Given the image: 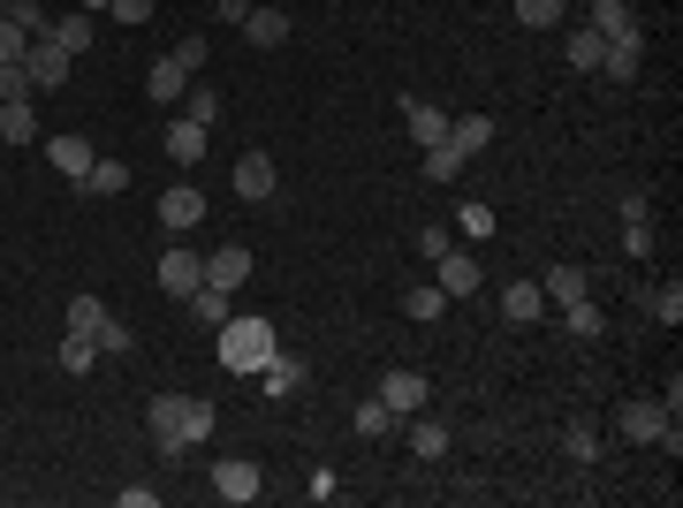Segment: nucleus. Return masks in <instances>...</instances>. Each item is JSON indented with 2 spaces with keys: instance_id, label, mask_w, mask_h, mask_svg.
Listing matches in <instances>:
<instances>
[{
  "instance_id": "nucleus-38",
  "label": "nucleus",
  "mask_w": 683,
  "mask_h": 508,
  "mask_svg": "<svg viewBox=\"0 0 683 508\" xmlns=\"http://www.w3.org/2000/svg\"><path fill=\"white\" fill-rule=\"evenodd\" d=\"M646 312H654L661 327H676V319H683V281H661V289H646Z\"/></svg>"
},
{
  "instance_id": "nucleus-4",
  "label": "nucleus",
  "mask_w": 683,
  "mask_h": 508,
  "mask_svg": "<svg viewBox=\"0 0 683 508\" xmlns=\"http://www.w3.org/2000/svg\"><path fill=\"white\" fill-rule=\"evenodd\" d=\"M197 220H205V190H197V182H168V190H160V228H168V235H190Z\"/></svg>"
},
{
  "instance_id": "nucleus-6",
  "label": "nucleus",
  "mask_w": 683,
  "mask_h": 508,
  "mask_svg": "<svg viewBox=\"0 0 683 508\" xmlns=\"http://www.w3.org/2000/svg\"><path fill=\"white\" fill-rule=\"evenodd\" d=\"M669 425H676V418L661 410V395H646V402H623V410H615V433H623V440H661Z\"/></svg>"
},
{
  "instance_id": "nucleus-20",
  "label": "nucleus",
  "mask_w": 683,
  "mask_h": 508,
  "mask_svg": "<svg viewBox=\"0 0 683 508\" xmlns=\"http://www.w3.org/2000/svg\"><path fill=\"white\" fill-rule=\"evenodd\" d=\"M403 425H410V456H418V463H441V456L456 448V433H448V425H433L426 410H418V418H403Z\"/></svg>"
},
{
  "instance_id": "nucleus-41",
  "label": "nucleus",
  "mask_w": 683,
  "mask_h": 508,
  "mask_svg": "<svg viewBox=\"0 0 683 508\" xmlns=\"http://www.w3.org/2000/svg\"><path fill=\"white\" fill-rule=\"evenodd\" d=\"M99 356H130V349H137V335H130V319H115V312H107V327H99Z\"/></svg>"
},
{
  "instance_id": "nucleus-24",
  "label": "nucleus",
  "mask_w": 683,
  "mask_h": 508,
  "mask_svg": "<svg viewBox=\"0 0 683 508\" xmlns=\"http://www.w3.org/2000/svg\"><path fill=\"white\" fill-rule=\"evenodd\" d=\"M99 327H107V297H69L61 335H99Z\"/></svg>"
},
{
  "instance_id": "nucleus-8",
  "label": "nucleus",
  "mask_w": 683,
  "mask_h": 508,
  "mask_svg": "<svg viewBox=\"0 0 683 508\" xmlns=\"http://www.w3.org/2000/svg\"><path fill=\"white\" fill-rule=\"evenodd\" d=\"M23 69H31V92H61V84H69V53H61L53 38H31Z\"/></svg>"
},
{
  "instance_id": "nucleus-35",
  "label": "nucleus",
  "mask_w": 683,
  "mask_h": 508,
  "mask_svg": "<svg viewBox=\"0 0 683 508\" xmlns=\"http://www.w3.org/2000/svg\"><path fill=\"white\" fill-rule=\"evenodd\" d=\"M592 31H600V38H623V31H638L631 0H592Z\"/></svg>"
},
{
  "instance_id": "nucleus-29",
  "label": "nucleus",
  "mask_w": 683,
  "mask_h": 508,
  "mask_svg": "<svg viewBox=\"0 0 683 508\" xmlns=\"http://www.w3.org/2000/svg\"><path fill=\"white\" fill-rule=\"evenodd\" d=\"M562 456H570V463H592V456H600V425H592V418H570V425H562Z\"/></svg>"
},
{
  "instance_id": "nucleus-30",
  "label": "nucleus",
  "mask_w": 683,
  "mask_h": 508,
  "mask_svg": "<svg viewBox=\"0 0 683 508\" xmlns=\"http://www.w3.org/2000/svg\"><path fill=\"white\" fill-rule=\"evenodd\" d=\"M562 327H570V335H577V341H600V335H608V312L577 297V304H562Z\"/></svg>"
},
{
  "instance_id": "nucleus-48",
  "label": "nucleus",
  "mask_w": 683,
  "mask_h": 508,
  "mask_svg": "<svg viewBox=\"0 0 683 508\" xmlns=\"http://www.w3.org/2000/svg\"><path fill=\"white\" fill-rule=\"evenodd\" d=\"M76 8H84V15H107V0H76Z\"/></svg>"
},
{
  "instance_id": "nucleus-42",
  "label": "nucleus",
  "mask_w": 683,
  "mask_h": 508,
  "mask_svg": "<svg viewBox=\"0 0 683 508\" xmlns=\"http://www.w3.org/2000/svg\"><path fill=\"white\" fill-rule=\"evenodd\" d=\"M182 114L213 130V122H220V92H213V84H190V107H182Z\"/></svg>"
},
{
  "instance_id": "nucleus-23",
  "label": "nucleus",
  "mask_w": 683,
  "mask_h": 508,
  "mask_svg": "<svg viewBox=\"0 0 683 508\" xmlns=\"http://www.w3.org/2000/svg\"><path fill=\"white\" fill-rule=\"evenodd\" d=\"M562 53H570V69H585V76H600V61H608V38H600V31L585 23V31H570V46H562Z\"/></svg>"
},
{
  "instance_id": "nucleus-9",
  "label": "nucleus",
  "mask_w": 683,
  "mask_h": 508,
  "mask_svg": "<svg viewBox=\"0 0 683 508\" xmlns=\"http://www.w3.org/2000/svg\"><path fill=\"white\" fill-rule=\"evenodd\" d=\"M623 251H631V258L654 251V197H646V190H623Z\"/></svg>"
},
{
  "instance_id": "nucleus-31",
  "label": "nucleus",
  "mask_w": 683,
  "mask_h": 508,
  "mask_svg": "<svg viewBox=\"0 0 683 508\" xmlns=\"http://www.w3.org/2000/svg\"><path fill=\"white\" fill-rule=\"evenodd\" d=\"M456 228H464L471 243H494V205H487V197H464V205H456Z\"/></svg>"
},
{
  "instance_id": "nucleus-21",
  "label": "nucleus",
  "mask_w": 683,
  "mask_h": 508,
  "mask_svg": "<svg viewBox=\"0 0 683 508\" xmlns=\"http://www.w3.org/2000/svg\"><path fill=\"white\" fill-rule=\"evenodd\" d=\"M539 312H547V297H539V281H510V289H502V319H510V327H531Z\"/></svg>"
},
{
  "instance_id": "nucleus-45",
  "label": "nucleus",
  "mask_w": 683,
  "mask_h": 508,
  "mask_svg": "<svg viewBox=\"0 0 683 508\" xmlns=\"http://www.w3.org/2000/svg\"><path fill=\"white\" fill-rule=\"evenodd\" d=\"M0 99H31V69H23V61L0 69Z\"/></svg>"
},
{
  "instance_id": "nucleus-7",
  "label": "nucleus",
  "mask_w": 683,
  "mask_h": 508,
  "mask_svg": "<svg viewBox=\"0 0 683 508\" xmlns=\"http://www.w3.org/2000/svg\"><path fill=\"white\" fill-rule=\"evenodd\" d=\"M46 160H53V174H61V182H84L99 153H92V137H76V130H61V137H46Z\"/></svg>"
},
{
  "instance_id": "nucleus-34",
  "label": "nucleus",
  "mask_w": 683,
  "mask_h": 508,
  "mask_svg": "<svg viewBox=\"0 0 683 508\" xmlns=\"http://www.w3.org/2000/svg\"><path fill=\"white\" fill-rule=\"evenodd\" d=\"M259 379H266V395H297V387H304V364H297V356H281V349H274V356H266V372H259Z\"/></svg>"
},
{
  "instance_id": "nucleus-43",
  "label": "nucleus",
  "mask_w": 683,
  "mask_h": 508,
  "mask_svg": "<svg viewBox=\"0 0 683 508\" xmlns=\"http://www.w3.org/2000/svg\"><path fill=\"white\" fill-rule=\"evenodd\" d=\"M0 15H8V23H23L31 38L46 31V8H38V0H0Z\"/></svg>"
},
{
  "instance_id": "nucleus-39",
  "label": "nucleus",
  "mask_w": 683,
  "mask_h": 508,
  "mask_svg": "<svg viewBox=\"0 0 683 508\" xmlns=\"http://www.w3.org/2000/svg\"><path fill=\"white\" fill-rule=\"evenodd\" d=\"M562 8H570V0H516V23H524V31H554Z\"/></svg>"
},
{
  "instance_id": "nucleus-5",
  "label": "nucleus",
  "mask_w": 683,
  "mask_h": 508,
  "mask_svg": "<svg viewBox=\"0 0 683 508\" xmlns=\"http://www.w3.org/2000/svg\"><path fill=\"white\" fill-rule=\"evenodd\" d=\"M213 494H220V501H259V494H266V479H259V463H251V456H228V463H213Z\"/></svg>"
},
{
  "instance_id": "nucleus-26",
  "label": "nucleus",
  "mask_w": 683,
  "mask_h": 508,
  "mask_svg": "<svg viewBox=\"0 0 683 508\" xmlns=\"http://www.w3.org/2000/svg\"><path fill=\"white\" fill-rule=\"evenodd\" d=\"M76 190H84V197H122V190H130V168H122V160H92V174H84Z\"/></svg>"
},
{
  "instance_id": "nucleus-18",
  "label": "nucleus",
  "mask_w": 683,
  "mask_h": 508,
  "mask_svg": "<svg viewBox=\"0 0 683 508\" xmlns=\"http://www.w3.org/2000/svg\"><path fill=\"white\" fill-rule=\"evenodd\" d=\"M236 31H243V38H251L259 53H274V46H289V15H281V8H251V15H243Z\"/></svg>"
},
{
  "instance_id": "nucleus-40",
  "label": "nucleus",
  "mask_w": 683,
  "mask_h": 508,
  "mask_svg": "<svg viewBox=\"0 0 683 508\" xmlns=\"http://www.w3.org/2000/svg\"><path fill=\"white\" fill-rule=\"evenodd\" d=\"M464 168H471V160H464L456 145H426V174H433V182H456Z\"/></svg>"
},
{
  "instance_id": "nucleus-11",
  "label": "nucleus",
  "mask_w": 683,
  "mask_h": 508,
  "mask_svg": "<svg viewBox=\"0 0 683 508\" xmlns=\"http://www.w3.org/2000/svg\"><path fill=\"white\" fill-rule=\"evenodd\" d=\"M190 76H197V69H190L182 53H160V61L145 69V99H160V107H175V99L190 92Z\"/></svg>"
},
{
  "instance_id": "nucleus-37",
  "label": "nucleus",
  "mask_w": 683,
  "mask_h": 508,
  "mask_svg": "<svg viewBox=\"0 0 683 508\" xmlns=\"http://www.w3.org/2000/svg\"><path fill=\"white\" fill-rule=\"evenodd\" d=\"M395 425H403V418H395V410H387L380 395H372V402H357V433H364V440H387Z\"/></svg>"
},
{
  "instance_id": "nucleus-33",
  "label": "nucleus",
  "mask_w": 683,
  "mask_h": 508,
  "mask_svg": "<svg viewBox=\"0 0 683 508\" xmlns=\"http://www.w3.org/2000/svg\"><path fill=\"white\" fill-rule=\"evenodd\" d=\"M403 312H410V319H418V327H433V319H441V312H448V297H441V289H433V281H418V289H403Z\"/></svg>"
},
{
  "instance_id": "nucleus-16",
  "label": "nucleus",
  "mask_w": 683,
  "mask_h": 508,
  "mask_svg": "<svg viewBox=\"0 0 683 508\" xmlns=\"http://www.w3.org/2000/svg\"><path fill=\"white\" fill-rule=\"evenodd\" d=\"M638 61H646V31H623V38H608L600 76H608V84H631V76H638Z\"/></svg>"
},
{
  "instance_id": "nucleus-12",
  "label": "nucleus",
  "mask_w": 683,
  "mask_h": 508,
  "mask_svg": "<svg viewBox=\"0 0 683 508\" xmlns=\"http://www.w3.org/2000/svg\"><path fill=\"white\" fill-rule=\"evenodd\" d=\"M145 425H153V448H160V456H190V448H182V395H153Z\"/></svg>"
},
{
  "instance_id": "nucleus-19",
  "label": "nucleus",
  "mask_w": 683,
  "mask_h": 508,
  "mask_svg": "<svg viewBox=\"0 0 683 508\" xmlns=\"http://www.w3.org/2000/svg\"><path fill=\"white\" fill-rule=\"evenodd\" d=\"M403 122H410V137H418V153H426V145H448V122H456V114H441V107H426V99H403Z\"/></svg>"
},
{
  "instance_id": "nucleus-27",
  "label": "nucleus",
  "mask_w": 683,
  "mask_h": 508,
  "mask_svg": "<svg viewBox=\"0 0 683 508\" xmlns=\"http://www.w3.org/2000/svg\"><path fill=\"white\" fill-rule=\"evenodd\" d=\"M585 289H592L585 266H547V289H539V297H547V304H577Z\"/></svg>"
},
{
  "instance_id": "nucleus-3",
  "label": "nucleus",
  "mask_w": 683,
  "mask_h": 508,
  "mask_svg": "<svg viewBox=\"0 0 683 508\" xmlns=\"http://www.w3.org/2000/svg\"><path fill=\"white\" fill-rule=\"evenodd\" d=\"M433 274H441L433 289H441L448 304H456V297H479V281H487V274H479V258H471V251H456V243H448V251L433 258Z\"/></svg>"
},
{
  "instance_id": "nucleus-13",
  "label": "nucleus",
  "mask_w": 683,
  "mask_h": 508,
  "mask_svg": "<svg viewBox=\"0 0 683 508\" xmlns=\"http://www.w3.org/2000/svg\"><path fill=\"white\" fill-rule=\"evenodd\" d=\"M274 190H281V174H274L266 153H243V160H236V197H243V205H266Z\"/></svg>"
},
{
  "instance_id": "nucleus-22",
  "label": "nucleus",
  "mask_w": 683,
  "mask_h": 508,
  "mask_svg": "<svg viewBox=\"0 0 683 508\" xmlns=\"http://www.w3.org/2000/svg\"><path fill=\"white\" fill-rule=\"evenodd\" d=\"M448 145H456L464 160H479V153L494 145V122H487V114H456V122H448Z\"/></svg>"
},
{
  "instance_id": "nucleus-25",
  "label": "nucleus",
  "mask_w": 683,
  "mask_h": 508,
  "mask_svg": "<svg viewBox=\"0 0 683 508\" xmlns=\"http://www.w3.org/2000/svg\"><path fill=\"white\" fill-rule=\"evenodd\" d=\"M0 137H8V145H31V137H38V107H31V99H0Z\"/></svg>"
},
{
  "instance_id": "nucleus-2",
  "label": "nucleus",
  "mask_w": 683,
  "mask_h": 508,
  "mask_svg": "<svg viewBox=\"0 0 683 508\" xmlns=\"http://www.w3.org/2000/svg\"><path fill=\"white\" fill-rule=\"evenodd\" d=\"M160 289H168L175 304H182L190 289H205V251H190V243H168V251H160Z\"/></svg>"
},
{
  "instance_id": "nucleus-1",
  "label": "nucleus",
  "mask_w": 683,
  "mask_h": 508,
  "mask_svg": "<svg viewBox=\"0 0 683 508\" xmlns=\"http://www.w3.org/2000/svg\"><path fill=\"white\" fill-rule=\"evenodd\" d=\"M213 335H220V372H236V379H259V372H266V356L281 349V341H274V327H266V319H251V312H243V319L228 312Z\"/></svg>"
},
{
  "instance_id": "nucleus-47",
  "label": "nucleus",
  "mask_w": 683,
  "mask_h": 508,
  "mask_svg": "<svg viewBox=\"0 0 683 508\" xmlns=\"http://www.w3.org/2000/svg\"><path fill=\"white\" fill-rule=\"evenodd\" d=\"M213 15H220V23H243V15H251V0H213Z\"/></svg>"
},
{
  "instance_id": "nucleus-36",
  "label": "nucleus",
  "mask_w": 683,
  "mask_h": 508,
  "mask_svg": "<svg viewBox=\"0 0 683 508\" xmlns=\"http://www.w3.org/2000/svg\"><path fill=\"white\" fill-rule=\"evenodd\" d=\"M61 372H76V379L99 372V341L92 335H61Z\"/></svg>"
},
{
  "instance_id": "nucleus-15",
  "label": "nucleus",
  "mask_w": 683,
  "mask_h": 508,
  "mask_svg": "<svg viewBox=\"0 0 683 508\" xmlns=\"http://www.w3.org/2000/svg\"><path fill=\"white\" fill-rule=\"evenodd\" d=\"M92 23H99V15H84V8H61V15H46V31H38V38H53L61 53H84V46H92Z\"/></svg>"
},
{
  "instance_id": "nucleus-28",
  "label": "nucleus",
  "mask_w": 683,
  "mask_h": 508,
  "mask_svg": "<svg viewBox=\"0 0 683 508\" xmlns=\"http://www.w3.org/2000/svg\"><path fill=\"white\" fill-rule=\"evenodd\" d=\"M213 425H220V418H213V402H205V395H182V448L213 440Z\"/></svg>"
},
{
  "instance_id": "nucleus-10",
  "label": "nucleus",
  "mask_w": 683,
  "mask_h": 508,
  "mask_svg": "<svg viewBox=\"0 0 683 508\" xmlns=\"http://www.w3.org/2000/svg\"><path fill=\"white\" fill-rule=\"evenodd\" d=\"M380 402H387L395 418H418V410H426V372H410V364H395V372L380 379Z\"/></svg>"
},
{
  "instance_id": "nucleus-44",
  "label": "nucleus",
  "mask_w": 683,
  "mask_h": 508,
  "mask_svg": "<svg viewBox=\"0 0 683 508\" xmlns=\"http://www.w3.org/2000/svg\"><path fill=\"white\" fill-rule=\"evenodd\" d=\"M23 53H31V31L0 15V69H8V61H23Z\"/></svg>"
},
{
  "instance_id": "nucleus-14",
  "label": "nucleus",
  "mask_w": 683,
  "mask_h": 508,
  "mask_svg": "<svg viewBox=\"0 0 683 508\" xmlns=\"http://www.w3.org/2000/svg\"><path fill=\"white\" fill-rule=\"evenodd\" d=\"M205 281L236 297V289L251 281V251H243V243H220V251H205Z\"/></svg>"
},
{
  "instance_id": "nucleus-46",
  "label": "nucleus",
  "mask_w": 683,
  "mask_h": 508,
  "mask_svg": "<svg viewBox=\"0 0 683 508\" xmlns=\"http://www.w3.org/2000/svg\"><path fill=\"white\" fill-rule=\"evenodd\" d=\"M107 15H122V23H145V15H153V0H107Z\"/></svg>"
},
{
  "instance_id": "nucleus-17",
  "label": "nucleus",
  "mask_w": 683,
  "mask_h": 508,
  "mask_svg": "<svg viewBox=\"0 0 683 508\" xmlns=\"http://www.w3.org/2000/svg\"><path fill=\"white\" fill-rule=\"evenodd\" d=\"M205 145H213V130H205V122H190V114H182V122H168V160H175V168H197V160H205Z\"/></svg>"
},
{
  "instance_id": "nucleus-32",
  "label": "nucleus",
  "mask_w": 683,
  "mask_h": 508,
  "mask_svg": "<svg viewBox=\"0 0 683 508\" xmlns=\"http://www.w3.org/2000/svg\"><path fill=\"white\" fill-rule=\"evenodd\" d=\"M182 304H190V312H197V319H205V327H220V319H228V312H236V297H228V289H213V281H205V289H190V297H182Z\"/></svg>"
}]
</instances>
